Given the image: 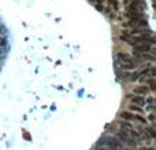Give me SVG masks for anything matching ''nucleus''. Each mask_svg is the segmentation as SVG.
I'll return each mask as SVG.
<instances>
[{"instance_id":"f257e3e1","label":"nucleus","mask_w":156,"mask_h":150,"mask_svg":"<svg viewBox=\"0 0 156 150\" xmlns=\"http://www.w3.org/2000/svg\"><path fill=\"white\" fill-rule=\"evenodd\" d=\"M121 117L125 118V120H130V121H139V123H144L147 124V118H144L141 115H134L131 112H122Z\"/></svg>"},{"instance_id":"f03ea898","label":"nucleus","mask_w":156,"mask_h":150,"mask_svg":"<svg viewBox=\"0 0 156 150\" xmlns=\"http://www.w3.org/2000/svg\"><path fill=\"white\" fill-rule=\"evenodd\" d=\"M121 128L123 129V131H126V132H129L131 136H134V138H139V136H140V132H139V131H136L134 127H133L130 123L122 121L121 123Z\"/></svg>"},{"instance_id":"7ed1b4c3","label":"nucleus","mask_w":156,"mask_h":150,"mask_svg":"<svg viewBox=\"0 0 156 150\" xmlns=\"http://www.w3.org/2000/svg\"><path fill=\"white\" fill-rule=\"evenodd\" d=\"M117 135H118V138H119V139H122V142L130 143V145H134V146H136V143H133V138L129 135V132H126V131H123V129H122V131H119Z\"/></svg>"},{"instance_id":"20e7f679","label":"nucleus","mask_w":156,"mask_h":150,"mask_svg":"<svg viewBox=\"0 0 156 150\" xmlns=\"http://www.w3.org/2000/svg\"><path fill=\"white\" fill-rule=\"evenodd\" d=\"M134 51L136 52H149L151 51V46L148 43H139L134 44Z\"/></svg>"},{"instance_id":"39448f33","label":"nucleus","mask_w":156,"mask_h":150,"mask_svg":"<svg viewBox=\"0 0 156 150\" xmlns=\"http://www.w3.org/2000/svg\"><path fill=\"white\" fill-rule=\"evenodd\" d=\"M101 142H106L108 147H115V149H121L122 147L121 143L118 142L117 139H114V138H106V139H103Z\"/></svg>"},{"instance_id":"423d86ee","label":"nucleus","mask_w":156,"mask_h":150,"mask_svg":"<svg viewBox=\"0 0 156 150\" xmlns=\"http://www.w3.org/2000/svg\"><path fill=\"white\" fill-rule=\"evenodd\" d=\"M118 59L122 62V64H129V62H136L133 61V58L130 57V55H128V54H125V52H119L118 54Z\"/></svg>"},{"instance_id":"0eeeda50","label":"nucleus","mask_w":156,"mask_h":150,"mask_svg":"<svg viewBox=\"0 0 156 150\" xmlns=\"http://www.w3.org/2000/svg\"><path fill=\"white\" fill-rule=\"evenodd\" d=\"M130 100H131V102H133L134 105H139V106H142V105H145V103H147V100L144 99V98L137 97V95H131V97H130Z\"/></svg>"},{"instance_id":"6e6552de","label":"nucleus","mask_w":156,"mask_h":150,"mask_svg":"<svg viewBox=\"0 0 156 150\" xmlns=\"http://www.w3.org/2000/svg\"><path fill=\"white\" fill-rule=\"evenodd\" d=\"M149 88L147 86H141V87H137V88H134V94H142V95H145V94H148Z\"/></svg>"},{"instance_id":"1a4fd4ad","label":"nucleus","mask_w":156,"mask_h":150,"mask_svg":"<svg viewBox=\"0 0 156 150\" xmlns=\"http://www.w3.org/2000/svg\"><path fill=\"white\" fill-rule=\"evenodd\" d=\"M145 134H147V136H148V138H151V139H153V138L156 136L155 129H153L152 127H149V128H147V129H145Z\"/></svg>"},{"instance_id":"9d476101","label":"nucleus","mask_w":156,"mask_h":150,"mask_svg":"<svg viewBox=\"0 0 156 150\" xmlns=\"http://www.w3.org/2000/svg\"><path fill=\"white\" fill-rule=\"evenodd\" d=\"M129 109H130V112H137V113H141V112H142L141 107H140L139 105H134V103L131 105V106L129 107Z\"/></svg>"},{"instance_id":"9b49d317","label":"nucleus","mask_w":156,"mask_h":150,"mask_svg":"<svg viewBox=\"0 0 156 150\" xmlns=\"http://www.w3.org/2000/svg\"><path fill=\"white\" fill-rule=\"evenodd\" d=\"M23 136H25L28 140H32V136H30V134L29 132H26V131H23Z\"/></svg>"},{"instance_id":"f8f14e48","label":"nucleus","mask_w":156,"mask_h":150,"mask_svg":"<svg viewBox=\"0 0 156 150\" xmlns=\"http://www.w3.org/2000/svg\"><path fill=\"white\" fill-rule=\"evenodd\" d=\"M149 120H151V121H155V116L151 115V116H149Z\"/></svg>"},{"instance_id":"ddd939ff","label":"nucleus","mask_w":156,"mask_h":150,"mask_svg":"<svg viewBox=\"0 0 156 150\" xmlns=\"http://www.w3.org/2000/svg\"><path fill=\"white\" fill-rule=\"evenodd\" d=\"M125 1H126V3H128V1H131V0H125Z\"/></svg>"}]
</instances>
